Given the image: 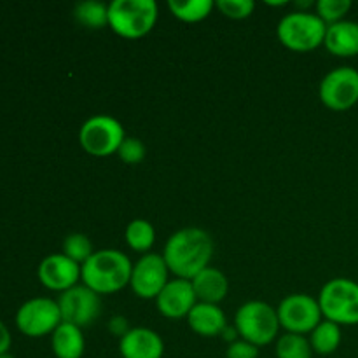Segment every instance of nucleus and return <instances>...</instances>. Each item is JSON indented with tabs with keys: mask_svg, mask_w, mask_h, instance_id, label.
Here are the masks:
<instances>
[{
	"mask_svg": "<svg viewBox=\"0 0 358 358\" xmlns=\"http://www.w3.org/2000/svg\"><path fill=\"white\" fill-rule=\"evenodd\" d=\"M213 257V240L205 229L182 227L168 238L163 259L175 278L192 280L208 268Z\"/></svg>",
	"mask_w": 358,
	"mask_h": 358,
	"instance_id": "f257e3e1",
	"label": "nucleus"
},
{
	"mask_svg": "<svg viewBox=\"0 0 358 358\" xmlns=\"http://www.w3.org/2000/svg\"><path fill=\"white\" fill-rule=\"evenodd\" d=\"M133 262L115 248L96 250L80 266V282L98 296L115 294L129 285Z\"/></svg>",
	"mask_w": 358,
	"mask_h": 358,
	"instance_id": "f03ea898",
	"label": "nucleus"
},
{
	"mask_svg": "<svg viewBox=\"0 0 358 358\" xmlns=\"http://www.w3.org/2000/svg\"><path fill=\"white\" fill-rule=\"evenodd\" d=\"M159 7L154 0H112L108 27L124 38H140L156 27Z\"/></svg>",
	"mask_w": 358,
	"mask_h": 358,
	"instance_id": "7ed1b4c3",
	"label": "nucleus"
},
{
	"mask_svg": "<svg viewBox=\"0 0 358 358\" xmlns=\"http://www.w3.org/2000/svg\"><path fill=\"white\" fill-rule=\"evenodd\" d=\"M234 327L241 339L257 348L271 345L278 339L280 320L276 308L264 301H247L234 315Z\"/></svg>",
	"mask_w": 358,
	"mask_h": 358,
	"instance_id": "20e7f679",
	"label": "nucleus"
},
{
	"mask_svg": "<svg viewBox=\"0 0 358 358\" xmlns=\"http://www.w3.org/2000/svg\"><path fill=\"white\" fill-rule=\"evenodd\" d=\"M327 23L311 10H292L280 20L276 35L285 48L292 51H313L325 41Z\"/></svg>",
	"mask_w": 358,
	"mask_h": 358,
	"instance_id": "39448f33",
	"label": "nucleus"
},
{
	"mask_svg": "<svg viewBox=\"0 0 358 358\" xmlns=\"http://www.w3.org/2000/svg\"><path fill=\"white\" fill-rule=\"evenodd\" d=\"M317 299L325 320L338 325H358V283L355 280H329Z\"/></svg>",
	"mask_w": 358,
	"mask_h": 358,
	"instance_id": "423d86ee",
	"label": "nucleus"
},
{
	"mask_svg": "<svg viewBox=\"0 0 358 358\" xmlns=\"http://www.w3.org/2000/svg\"><path fill=\"white\" fill-rule=\"evenodd\" d=\"M124 138L126 133L121 122L107 114L93 115L84 121L79 129L80 147L94 157H107L117 154Z\"/></svg>",
	"mask_w": 358,
	"mask_h": 358,
	"instance_id": "0eeeda50",
	"label": "nucleus"
},
{
	"mask_svg": "<svg viewBox=\"0 0 358 358\" xmlns=\"http://www.w3.org/2000/svg\"><path fill=\"white\" fill-rule=\"evenodd\" d=\"M280 327L290 334L306 336L324 320L318 299L308 294H290L276 308Z\"/></svg>",
	"mask_w": 358,
	"mask_h": 358,
	"instance_id": "6e6552de",
	"label": "nucleus"
},
{
	"mask_svg": "<svg viewBox=\"0 0 358 358\" xmlns=\"http://www.w3.org/2000/svg\"><path fill=\"white\" fill-rule=\"evenodd\" d=\"M58 301L49 297H34L20 306L16 313V325L28 338H42L52 334L62 324Z\"/></svg>",
	"mask_w": 358,
	"mask_h": 358,
	"instance_id": "1a4fd4ad",
	"label": "nucleus"
},
{
	"mask_svg": "<svg viewBox=\"0 0 358 358\" xmlns=\"http://www.w3.org/2000/svg\"><path fill=\"white\" fill-rule=\"evenodd\" d=\"M318 96L327 108L343 112L358 101V70L353 66H338L327 72L318 86Z\"/></svg>",
	"mask_w": 358,
	"mask_h": 358,
	"instance_id": "9d476101",
	"label": "nucleus"
},
{
	"mask_svg": "<svg viewBox=\"0 0 358 358\" xmlns=\"http://www.w3.org/2000/svg\"><path fill=\"white\" fill-rule=\"evenodd\" d=\"M56 301H58L62 320L79 329L90 327L101 313L100 296L84 283L62 292Z\"/></svg>",
	"mask_w": 358,
	"mask_h": 358,
	"instance_id": "9b49d317",
	"label": "nucleus"
},
{
	"mask_svg": "<svg viewBox=\"0 0 358 358\" xmlns=\"http://www.w3.org/2000/svg\"><path fill=\"white\" fill-rule=\"evenodd\" d=\"M170 282V269L164 262L163 254H143L136 262H133L129 287L133 294L140 299H154Z\"/></svg>",
	"mask_w": 358,
	"mask_h": 358,
	"instance_id": "f8f14e48",
	"label": "nucleus"
},
{
	"mask_svg": "<svg viewBox=\"0 0 358 358\" xmlns=\"http://www.w3.org/2000/svg\"><path fill=\"white\" fill-rule=\"evenodd\" d=\"M37 276L42 285L55 292H65L80 282V264L73 262L65 254H51L38 264Z\"/></svg>",
	"mask_w": 358,
	"mask_h": 358,
	"instance_id": "ddd939ff",
	"label": "nucleus"
},
{
	"mask_svg": "<svg viewBox=\"0 0 358 358\" xmlns=\"http://www.w3.org/2000/svg\"><path fill=\"white\" fill-rule=\"evenodd\" d=\"M198 303L191 280L173 278L166 283L159 296L156 297V306L159 313L166 318H187L192 308Z\"/></svg>",
	"mask_w": 358,
	"mask_h": 358,
	"instance_id": "4468645a",
	"label": "nucleus"
},
{
	"mask_svg": "<svg viewBox=\"0 0 358 358\" xmlns=\"http://www.w3.org/2000/svg\"><path fill=\"white\" fill-rule=\"evenodd\" d=\"M119 353L122 358H163L164 341L152 329L135 327L119 339Z\"/></svg>",
	"mask_w": 358,
	"mask_h": 358,
	"instance_id": "2eb2a0df",
	"label": "nucleus"
},
{
	"mask_svg": "<svg viewBox=\"0 0 358 358\" xmlns=\"http://www.w3.org/2000/svg\"><path fill=\"white\" fill-rule=\"evenodd\" d=\"M324 45L329 52L341 58H352L358 55V23L343 20L327 24Z\"/></svg>",
	"mask_w": 358,
	"mask_h": 358,
	"instance_id": "dca6fc26",
	"label": "nucleus"
},
{
	"mask_svg": "<svg viewBox=\"0 0 358 358\" xmlns=\"http://www.w3.org/2000/svg\"><path fill=\"white\" fill-rule=\"evenodd\" d=\"M187 324L191 331L201 338H217L227 325V318L219 304L196 303L187 315Z\"/></svg>",
	"mask_w": 358,
	"mask_h": 358,
	"instance_id": "f3484780",
	"label": "nucleus"
},
{
	"mask_svg": "<svg viewBox=\"0 0 358 358\" xmlns=\"http://www.w3.org/2000/svg\"><path fill=\"white\" fill-rule=\"evenodd\" d=\"M192 289H194L198 303H208V304H219L222 303L229 292V282L227 276L224 275L220 269L205 268L199 271L194 278L191 280Z\"/></svg>",
	"mask_w": 358,
	"mask_h": 358,
	"instance_id": "a211bd4d",
	"label": "nucleus"
},
{
	"mask_svg": "<svg viewBox=\"0 0 358 358\" xmlns=\"http://www.w3.org/2000/svg\"><path fill=\"white\" fill-rule=\"evenodd\" d=\"M51 348L56 358H83L86 350L83 329L62 322L51 334Z\"/></svg>",
	"mask_w": 358,
	"mask_h": 358,
	"instance_id": "6ab92c4d",
	"label": "nucleus"
},
{
	"mask_svg": "<svg viewBox=\"0 0 358 358\" xmlns=\"http://www.w3.org/2000/svg\"><path fill=\"white\" fill-rule=\"evenodd\" d=\"M310 345L313 353L318 355H332L341 345V325L331 320H322L313 331L310 332Z\"/></svg>",
	"mask_w": 358,
	"mask_h": 358,
	"instance_id": "aec40b11",
	"label": "nucleus"
},
{
	"mask_svg": "<svg viewBox=\"0 0 358 358\" xmlns=\"http://www.w3.org/2000/svg\"><path fill=\"white\" fill-rule=\"evenodd\" d=\"M73 17L90 30H101L108 27V3L100 0H84L73 7Z\"/></svg>",
	"mask_w": 358,
	"mask_h": 358,
	"instance_id": "412c9836",
	"label": "nucleus"
},
{
	"mask_svg": "<svg viewBox=\"0 0 358 358\" xmlns=\"http://www.w3.org/2000/svg\"><path fill=\"white\" fill-rule=\"evenodd\" d=\"M124 240L131 250L138 254H149L156 241V229L147 219H133L124 229Z\"/></svg>",
	"mask_w": 358,
	"mask_h": 358,
	"instance_id": "4be33fe9",
	"label": "nucleus"
},
{
	"mask_svg": "<svg viewBox=\"0 0 358 358\" xmlns=\"http://www.w3.org/2000/svg\"><path fill=\"white\" fill-rule=\"evenodd\" d=\"M171 14L184 23H198L215 9L213 0H168Z\"/></svg>",
	"mask_w": 358,
	"mask_h": 358,
	"instance_id": "5701e85b",
	"label": "nucleus"
},
{
	"mask_svg": "<svg viewBox=\"0 0 358 358\" xmlns=\"http://www.w3.org/2000/svg\"><path fill=\"white\" fill-rule=\"evenodd\" d=\"M310 339L301 334H290L285 332L276 339V358H311Z\"/></svg>",
	"mask_w": 358,
	"mask_h": 358,
	"instance_id": "b1692460",
	"label": "nucleus"
},
{
	"mask_svg": "<svg viewBox=\"0 0 358 358\" xmlns=\"http://www.w3.org/2000/svg\"><path fill=\"white\" fill-rule=\"evenodd\" d=\"M93 243H91L90 238L83 233H72L69 236H65L62 245V254H65L66 257L72 259L73 262L83 266L91 255L94 254Z\"/></svg>",
	"mask_w": 358,
	"mask_h": 358,
	"instance_id": "393cba45",
	"label": "nucleus"
},
{
	"mask_svg": "<svg viewBox=\"0 0 358 358\" xmlns=\"http://www.w3.org/2000/svg\"><path fill=\"white\" fill-rule=\"evenodd\" d=\"M350 9H352V2L350 0H318L315 3V13L327 24L345 20Z\"/></svg>",
	"mask_w": 358,
	"mask_h": 358,
	"instance_id": "a878e982",
	"label": "nucleus"
},
{
	"mask_svg": "<svg viewBox=\"0 0 358 358\" xmlns=\"http://www.w3.org/2000/svg\"><path fill=\"white\" fill-rule=\"evenodd\" d=\"M215 9H219L229 20H245L255 10L254 0H217Z\"/></svg>",
	"mask_w": 358,
	"mask_h": 358,
	"instance_id": "bb28decb",
	"label": "nucleus"
},
{
	"mask_svg": "<svg viewBox=\"0 0 358 358\" xmlns=\"http://www.w3.org/2000/svg\"><path fill=\"white\" fill-rule=\"evenodd\" d=\"M145 154H147L145 143H143L140 138H136V136H126L117 150L119 159L124 161V163L128 164L142 163V161L145 159Z\"/></svg>",
	"mask_w": 358,
	"mask_h": 358,
	"instance_id": "cd10ccee",
	"label": "nucleus"
},
{
	"mask_svg": "<svg viewBox=\"0 0 358 358\" xmlns=\"http://www.w3.org/2000/svg\"><path fill=\"white\" fill-rule=\"evenodd\" d=\"M226 358H259V348L240 338L238 341L227 345Z\"/></svg>",
	"mask_w": 358,
	"mask_h": 358,
	"instance_id": "c85d7f7f",
	"label": "nucleus"
},
{
	"mask_svg": "<svg viewBox=\"0 0 358 358\" xmlns=\"http://www.w3.org/2000/svg\"><path fill=\"white\" fill-rule=\"evenodd\" d=\"M108 331L121 339L122 336H126L131 331V327H129L128 324V318L122 317V315H114V317L110 318V322H108Z\"/></svg>",
	"mask_w": 358,
	"mask_h": 358,
	"instance_id": "c756f323",
	"label": "nucleus"
},
{
	"mask_svg": "<svg viewBox=\"0 0 358 358\" xmlns=\"http://www.w3.org/2000/svg\"><path fill=\"white\" fill-rule=\"evenodd\" d=\"M10 343H13V338H10L9 329L6 327V324H3V322H0V355H3V353H9Z\"/></svg>",
	"mask_w": 358,
	"mask_h": 358,
	"instance_id": "7c9ffc66",
	"label": "nucleus"
},
{
	"mask_svg": "<svg viewBox=\"0 0 358 358\" xmlns=\"http://www.w3.org/2000/svg\"><path fill=\"white\" fill-rule=\"evenodd\" d=\"M220 338L226 339V341L231 345V343H234V341H238V339H240V334H238V331H236V327H234V324L233 325L227 324L226 327H224V331H222V334H220Z\"/></svg>",
	"mask_w": 358,
	"mask_h": 358,
	"instance_id": "2f4dec72",
	"label": "nucleus"
},
{
	"mask_svg": "<svg viewBox=\"0 0 358 358\" xmlns=\"http://www.w3.org/2000/svg\"><path fill=\"white\" fill-rule=\"evenodd\" d=\"M0 358H14L10 353H3V355H0Z\"/></svg>",
	"mask_w": 358,
	"mask_h": 358,
	"instance_id": "473e14b6",
	"label": "nucleus"
}]
</instances>
